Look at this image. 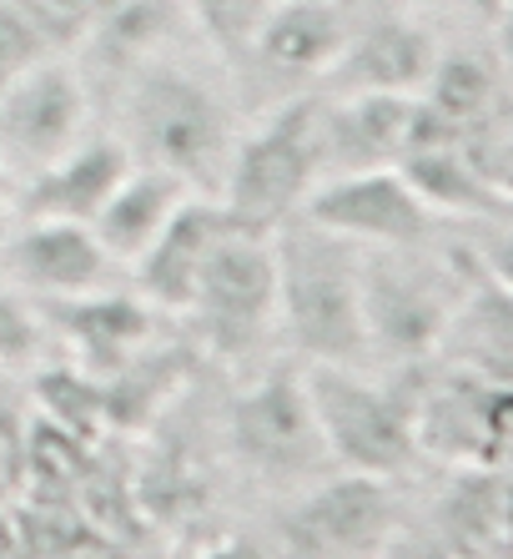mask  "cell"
Returning a JSON list of instances; mask_svg holds the SVG:
<instances>
[{
	"instance_id": "8992f818",
	"label": "cell",
	"mask_w": 513,
	"mask_h": 559,
	"mask_svg": "<svg viewBox=\"0 0 513 559\" xmlns=\"http://www.w3.org/2000/svg\"><path fill=\"white\" fill-rule=\"evenodd\" d=\"M187 318L196 338L217 358L242 364L277 333V262H272V233H256L231 217V227L206 252L202 273L187 298Z\"/></svg>"
},
{
	"instance_id": "d6986e66",
	"label": "cell",
	"mask_w": 513,
	"mask_h": 559,
	"mask_svg": "<svg viewBox=\"0 0 513 559\" xmlns=\"http://www.w3.org/2000/svg\"><path fill=\"white\" fill-rule=\"evenodd\" d=\"M177 11L196 46L206 56H217L222 71H231L247 56L256 26L267 21L272 0H177Z\"/></svg>"
},
{
	"instance_id": "6da1fadb",
	"label": "cell",
	"mask_w": 513,
	"mask_h": 559,
	"mask_svg": "<svg viewBox=\"0 0 513 559\" xmlns=\"http://www.w3.org/2000/svg\"><path fill=\"white\" fill-rule=\"evenodd\" d=\"M242 131V106L217 56H192L187 36L116 81V136L131 162L217 197L231 146Z\"/></svg>"
},
{
	"instance_id": "9a60e30c",
	"label": "cell",
	"mask_w": 513,
	"mask_h": 559,
	"mask_svg": "<svg viewBox=\"0 0 513 559\" xmlns=\"http://www.w3.org/2000/svg\"><path fill=\"white\" fill-rule=\"evenodd\" d=\"M413 117H418V96L322 92V111H318L322 177L398 167L413 142Z\"/></svg>"
},
{
	"instance_id": "e0dca14e",
	"label": "cell",
	"mask_w": 513,
	"mask_h": 559,
	"mask_svg": "<svg viewBox=\"0 0 513 559\" xmlns=\"http://www.w3.org/2000/svg\"><path fill=\"white\" fill-rule=\"evenodd\" d=\"M187 197H192L187 182H177V177H167V171H156V167H142V162H131V171L111 187V197H106L102 212H96L86 227L96 233V242L111 252L116 267L127 273L131 262L156 242V233L167 227L171 212H177Z\"/></svg>"
},
{
	"instance_id": "ba28073f",
	"label": "cell",
	"mask_w": 513,
	"mask_h": 559,
	"mask_svg": "<svg viewBox=\"0 0 513 559\" xmlns=\"http://www.w3.org/2000/svg\"><path fill=\"white\" fill-rule=\"evenodd\" d=\"M91 131V81L76 56H40L0 86V171L21 182Z\"/></svg>"
},
{
	"instance_id": "cb8c5ba5",
	"label": "cell",
	"mask_w": 513,
	"mask_h": 559,
	"mask_svg": "<svg viewBox=\"0 0 513 559\" xmlns=\"http://www.w3.org/2000/svg\"><path fill=\"white\" fill-rule=\"evenodd\" d=\"M5 222H11V177L0 171V233H5Z\"/></svg>"
},
{
	"instance_id": "52a82bcc",
	"label": "cell",
	"mask_w": 513,
	"mask_h": 559,
	"mask_svg": "<svg viewBox=\"0 0 513 559\" xmlns=\"http://www.w3.org/2000/svg\"><path fill=\"white\" fill-rule=\"evenodd\" d=\"M227 449L231 459L256 474L262 484H312L333 459L322 443L318 414H312L308 373L297 368H267L262 378L242 383L227 404Z\"/></svg>"
},
{
	"instance_id": "44dd1931",
	"label": "cell",
	"mask_w": 513,
	"mask_h": 559,
	"mask_svg": "<svg viewBox=\"0 0 513 559\" xmlns=\"http://www.w3.org/2000/svg\"><path fill=\"white\" fill-rule=\"evenodd\" d=\"M51 56H71L96 21V0H5Z\"/></svg>"
},
{
	"instance_id": "ffe728a7",
	"label": "cell",
	"mask_w": 513,
	"mask_h": 559,
	"mask_svg": "<svg viewBox=\"0 0 513 559\" xmlns=\"http://www.w3.org/2000/svg\"><path fill=\"white\" fill-rule=\"evenodd\" d=\"M46 338H51V323H46L40 302L0 277V373L36 368L40 353H46Z\"/></svg>"
},
{
	"instance_id": "5bb4252c",
	"label": "cell",
	"mask_w": 513,
	"mask_h": 559,
	"mask_svg": "<svg viewBox=\"0 0 513 559\" xmlns=\"http://www.w3.org/2000/svg\"><path fill=\"white\" fill-rule=\"evenodd\" d=\"M127 171H131V152L121 146V136L91 127L56 162H46V167L21 177V182H11V217L91 222Z\"/></svg>"
},
{
	"instance_id": "4fadbf2b",
	"label": "cell",
	"mask_w": 513,
	"mask_h": 559,
	"mask_svg": "<svg viewBox=\"0 0 513 559\" xmlns=\"http://www.w3.org/2000/svg\"><path fill=\"white\" fill-rule=\"evenodd\" d=\"M438 61V36L403 11H383L372 21H353L343 56L322 76L318 92H387L418 96Z\"/></svg>"
},
{
	"instance_id": "7a4b0ae2",
	"label": "cell",
	"mask_w": 513,
	"mask_h": 559,
	"mask_svg": "<svg viewBox=\"0 0 513 559\" xmlns=\"http://www.w3.org/2000/svg\"><path fill=\"white\" fill-rule=\"evenodd\" d=\"M277 262V333L308 364H358L368 353L362 328V248L312 217L272 227Z\"/></svg>"
},
{
	"instance_id": "2e32d148",
	"label": "cell",
	"mask_w": 513,
	"mask_h": 559,
	"mask_svg": "<svg viewBox=\"0 0 513 559\" xmlns=\"http://www.w3.org/2000/svg\"><path fill=\"white\" fill-rule=\"evenodd\" d=\"M231 227V212L222 207L217 197L192 192L171 212V222L156 233V242L142 252V258L127 267L131 293L152 308H171L187 312V298H192V283L202 273L206 252L217 248V237Z\"/></svg>"
},
{
	"instance_id": "9c48e42d",
	"label": "cell",
	"mask_w": 513,
	"mask_h": 559,
	"mask_svg": "<svg viewBox=\"0 0 513 559\" xmlns=\"http://www.w3.org/2000/svg\"><path fill=\"white\" fill-rule=\"evenodd\" d=\"M398 524L387 479L337 474L312 479L283 514V559H372Z\"/></svg>"
},
{
	"instance_id": "5b68a950",
	"label": "cell",
	"mask_w": 513,
	"mask_h": 559,
	"mask_svg": "<svg viewBox=\"0 0 513 559\" xmlns=\"http://www.w3.org/2000/svg\"><path fill=\"white\" fill-rule=\"evenodd\" d=\"M463 298L449 258L433 262V237L413 248H362V328L368 353L387 364H428Z\"/></svg>"
},
{
	"instance_id": "8fae6325",
	"label": "cell",
	"mask_w": 513,
	"mask_h": 559,
	"mask_svg": "<svg viewBox=\"0 0 513 559\" xmlns=\"http://www.w3.org/2000/svg\"><path fill=\"white\" fill-rule=\"evenodd\" d=\"M509 449V383L478 368L423 378L418 389V454L443 464L499 468Z\"/></svg>"
},
{
	"instance_id": "7402d4cb",
	"label": "cell",
	"mask_w": 513,
	"mask_h": 559,
	"mask_svg": "<svg viewBox=\"0 0 513 559\" xmlns=\"http://www.w3.org/2000/svg\"><path fill=\"white\" fill-rule=\"evenodd\" d=\"M40 56H51V51H46L36 31L0 0V86H5L11 76H21V71H26L31 61H40Z\"/></svg>"
},
{
	"instance_id": "3957f363",
	"label": "cell",
	"mask_w": 513,
	"mask_h": 559,
	"mask_svg": "<svg viewBox=\"0 0 513 559\" xmlns=\"http://www.w3.org/2000/svg\"><path fill=\"white\" fill-rule=\"evenodd\" d=\"M418 389L423 364H398L372 378L358 364H308V393L322 443L343 474L398 479L418 459Z\"/></svg>"
},
{
	"instance_id": "277c9868",
	"label": "cell",
	"mask_w": 513,
	"mask_h": 559,
	"mask_svg": "<svg viewBox=\"0 0 513 559\" xmlns=\"http://www.w3.org/2000/svg\"><path fill=\"white\" fill-rule=\"evenodd\" d=\"M322 92H297L287 102L252 111L231 146L227 177L217 187V202L256 233L283 227L302 212L308 192L322 182V142H318Z\"/></svg>"
},
{
	"instance_id": "30bf717a",
	"label": "cell",
	"mask_w": 513,
	"mask_h": 559,
	"mask_svg": "<svg viewBox=\"0 0 513 559\" xmlns=\"http://www.w3.org/2000/svg\"><path fill=\"white\" fill-rule=\"evenodd\" d=\"M302 217L322 222L327 233L358 248H413L438 233V217L403 167H368L322 177L302 202Z\"/></svg>"
},
{
	"instance_id": "603a6c76",
	"label": "cell",
	"mask_w": 513,
	"mask_h": 559,
	"mask_svg": "<svg viewBox=\"0 0 513 559\" xmlns=\"http://www.w3.org/2000/svg\"><path fill=\"white\" fill-rule=\"evenodd\" d=\"M202 559H262L252 545H222V549H212V555H202Z\"/></svg>"
},
{
	"instance_id": "ac0fdd59",
	"label": "cell",
	"mask_w": 513,
	"mask_h": 559,
	"mask_svg": "<svg viewBox=\"0 0 513 559\" xmlns=\"http://www.w3.org/2000/svg\"><path fill=\"white\" fill-rule=\"evenodd\" d=\"M51 333H61L65 343H76L81 358L91 368H121L131 348L142 338H152V302H142L127 287H102L86 298H65V302H40Z\"/></svg>"
},
{
	"instance_id": "7c38bea8",
	"label": "cell",
	"mask_w": 513,
	"mask_h": 559,
	"mask_svg": "<svg viewBox=\"0 0 513 559\" xmlns=\"http://www.w3.org/2000/svg\"><path fill=\"white\" fill-rule=\"evenodd\" d=\"M0 277L36 302H65L116 287L127 273L111 262V252L96 242L86 222L15 217V227L0 233Z\"/></svg>"
}]
</instances>
